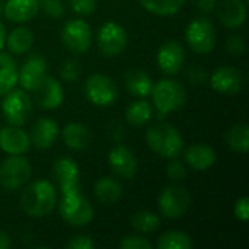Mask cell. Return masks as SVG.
Returning <instances> with one entry per match:
<instances>
[{
    "label": "cell",
    "mask_w": 249,
    "mask_h": 249,
    "mask_svg": "<svg viewBox=\"0 0 249 249\" xmlns=\"http://www.w3.org/2000/svg\"><path fill=\"white\" fill-rule=\"evenodd\" d=\"M159 249H190L193 248V241L190 235L181 231H169L163 233L158 241Z\"/></svg>",
    "instance_id": "1f68e13d"
},
{
    "label": "cell",
    "mask_w": 249,
    "mask_h": 249,
    "mask_svg": "<svg viewBox=\"0 0 249 249\" xmlns=\"http://www.w3.org/2000/svg\"><path fill=\"white\" fill-rule=\"evenodd\" d=\"M225 48L232 55H242L245 53V50H247V42H245L244 36L232 35V36L228 38V41L225 44Z\"/></svg>",
    "instance_id": "d590c367"
},
{
    "label": "cell",
    "mask_w": 249,
    "mask_h": 249,
    "mask_svg": "<svg viewBox=\"0 0 249 249\" xmlns=\"http://www.w3.org/2000/svg\"><path fill=\"white\" fill-rule=\"evenodd\" d=\"M32 92L35 95L36 104L44 109H55L63 104L64 99V92L60 82L47 74L42 77V80L35 86Z\"/></svg>",
    "instance_id": "9a60e30c"
},
{
    "label": "cell",
    "mask_w": 249,
    "mask_h": 249,
    "mask_svg": "<svg viewBox=\"0 0 249 249\" xmlns=\"http://www.w3.org/2000/svg\"><path fill=\"white\" fill-rule=\"evenodd\" d=\"M80 74V66L77 60L69 58L63 63L61 69H60V76L63 77V80L66 82H74L79 79Z\"/></svg>",
    "instance_id": "836d02e7"
},
{
    "label": "cell",
    "mask_w": 249,
    "mask_h": 249,
    "mask_svg": "<svg viewBox=\"0 0 249 249\" xmlns=\"http://www.w3.org/2000/svg\"><path fill=\"white\" fill-rule=\"evenodd\" d=\"M39 10L38 0H7L4 3V12L7 20L15 23H23L36 16Z\"/></svg>",
    "instance_id": "7402d4cb"
},
{
    "label": "cell",
    "mask_w": 249,
    "mask_h": 249,
    "mask_svg": "<svg viewBox=\"0 0 249 249\" xmlns=\"http://www.w3.org/2000/svg\"><path fill=\"white\" fill-rule=\"evenodd\" d=\"M18 83V67L15 60L4 53H0V95H6Z\"/></svg>",
    "instance_id": "4316f807"
},
{
    "label": "cell",
    "mask_w": 249,
    "mask_h": 249,
    "mask_svg": "<svg viewBox=\"0 0 249 249\" xmlns=\"http://www.w3.org/2000/svg\"><path fill=\"white\" fill-rule=\"evenodd\" d=\"M160 213L168 219L182 217L191 207V196L185 187L169 185L166 187L158 200Z\"/></svg>",
    "instance_id": "ba28073f"
},
{
    "label": "cell",
    "mask_w": 249,
    "mask_h": 249,
    "mask_svg": "<svg viewBox=\"0 0 249 249\" xmlns=\"http://www.w3.org/2000/svg\"><path fill=\"white\" fill-rule=\"evenodd\" d=\"M124 82H125V88L127 90L137 98H146L152 93L153 89V80L150 79V76L142 70V69H131L125 73L124 76Z\"/></svg>",
    "instance_id": "cb8c5ba5"
},
{
    "label": "cell",
    "mask_w": 249,
    "mask_h": 249,
    "mask_svg": "<svg viewBox=\"0 0 249 249\" xmlns=\"http://www.w3.org/2000/svg\"><path fill=\"white\" fill-rule=\"evenodd\" d=\"M152 99L159 118H163L184 107L187 102L185 88L174 79H162L152 89Z\"/></svg>",
    "instance_id": "7a4b0ae2"
},
{
    "label": "cell",
    "mask_w": 249,
    "mask_h": 249,
    "mask_svg": "<svg viewBox=\"0 0 249 249\" xmlns=\"http://www.w3.org/2000/svg\"><path fill=\"white\" fill-rule=\"evenodd\" d=\"M58 212L66 223L76 228L86 226L93 219V207L90 201L80 193V190L61 194Z\"/></svg>",
    "instance_id": "277c9868"
},
{
    "label": "cell",
    "mask_w": 249,
    "mask_h": 249,
    "mask_svg": "<svg viewBox=\"0 0 249 249\" xmlns=\"http://www.w3.org/2000/svg\"><path fill=\"white\" fill-rule=\"evenodd\" d=\"M4 42H6V28H4V25L0 22V50L4 47Z\"/></svg>",
    "instance_id": "ee69618b"
},
{
    "label": "cell",
    "mask_w": 249,
    "mask_h": 249,
    "mask_svg": "<svg viewBox=\"0 0 249 249\" xmlns=\"http://www.w3.org/2000/svg\"><path fill=\"white\" fill-rule=\"evenodd\" d=\"M139 1L147 12L159 16L175 15L185 4V0H139Z\"/></svg>",
    "instance_id": "4dcf8cb0"
},
{
    "label": "cell",
    "mask_w": 249,
    "mask_h": 249,
    "mask_svg": "<svg viewBox=\"0 0 249 249\" xmlns=\"http://www.w3.org/2000/svg\"><path fill=\"white\" fill-rule=\"evenodd\" d=\"M31 163L22 155H10L0 165V185L7 191L25 187L31 179Z\"/></svg>",
    "instance_id": "5b68a950"
},
{
    "label": "cell",
    "mask_w": 249,
    "mask_h": 249,
    "mask_svg": "<svg viewBox=\"0 0 249 249\" xmlns=\"http://www.w3.org/2000/svg\"><path fill=\"white\" fill-rule=\"evenodd\" d=\"M185 77L190 83L193 85H200L203 82H206L207 79V71L203 66L200 64H191L188 66V69L185 70Z\"/></svg>",
    "instance_id": "8d00e7d4"
},
{
    "label": "cell",
    "mask_w": 249,
    "mask_h": 249,
    "mask_svg": "<svg viewBox=\"0 0 249 249\" xmlns=\"http://www.w3.org/2000/svg\"><path fill=\"white\" fill-rule=\"evenodd\" d=\"M108 163L112 172L120 178L130 179L137 172V159L134 153L123 144H117L109 150Z\"/></svg>",
    "instance_id": "e0dca14e"
},
{
    "label": "cell",
    "mask_w": 249,
    "mask_h": 249,
    "mask_svg": "<svg viewBox=\"0 0 249 249\" xmlns=\"http://www.w3.org/2000/svg\"><path fill=\"white\" fill-rule=\"evenodd\" d=\"M98 48L107 57L120 55L128 42L125 29L117 22H105L96 34Z\"/></svg>",
    "instance_id": "8fae6325"
},
{
    "label": "cell",
    "mask_w": 249,
    "mask_h": 249,
    "mask_svg": "<svg viewBox=\"0 0 249 249\" xmlns=\"http://www.w3.org/2000/svg\"><path fill=\"white\" fill-rule=\"evenodd\" d=\"M185 39L194 53L209 54L216 47V29L207 18H196L187 25Z\"/></svg>",
    "instance_id": "8992f818"
},
{
    "label": "cell",
    "mask_w": 249,
    "mask_h": 249,
    "mask_svg": "<svg viewBox=\"0 0 249 249\" xmlns=\"http://www.w3.org/2000/svg\"><path fill=\"white\" fill-rule=\"evenodd\" d=\"M216 7L220 23L229 29H236L247 20V3L244 0H222Z\"/></svg>",
    "instance_id": "ffe728a7"
},
{
    "label": "cell",
    "mask_w": 249,
    "mask_h": 249,
    "mask_svg": "<svg viewBox=\"0 0 249 249\" xmlns=\"http://www.w3.org/2000/svg\"><path fill=\"white\" fill-rule=\"evenodd\" d=\"M39 7L51 18L58 19L64 15V6L61 0H38Z\"/></svg>",
    "instance_id": "e575fe53"
},
{
    "label": "cell",
    "mask_w": 249,
    "mask_h": 249,
    "mask_svg": "<svg viewBox=\"0 0 249 249\" xmlns=\"http://www.w3.org/2000/svg\"><path fill=\"white\" fill-rule=\"evenodd\" d=\"M184 158H185V162L194 171L204 172V171L210 169L214 165V162H216V152L209 144L196 143V144H191L185 150Z\"/></svg>",
    "instance_id": "44dd1931"
},
{
    "label": "cell",
    "mask_w": 249,
    "mask_h": 249,
    "mask_svg": "<svg viewBox=\"0 0 249 249\" xmlns=\"http://www.w3.org/2000/svg\"><path fill=\"white\" fill-rule=\"evenodd\" d=\"M185 57L187 55L184 47L177 41H166L159 47L156 53L158 66L168 76H174L181 71L185 63Z\"/></svg>",
    "instance_id": "4fadbf2b"
},
{
    "label": "cell",
    "mask_w": 249,
    "mask_h": 249,
    "mask_svg": "<svg viewBox=\"0 0 249 249\" xmlns=\"http://www.w3.org/2000/svg\"><path fill=\"white\" fill-rule=\"evenodd\" d=\"M63 44L74 54H83L92 44L90 25L83 19H70L61 29Z\"/></svg>",
    "instance_id": "30bf717a"
},
{
    "label": "cell",
    "mask_w": 249,
    "mask_h": 249,
    "mask_svg": "<svg viewBox=\"0 0 249 249\" xmlns=\"http://www.w3.org/2000/svg\"><path fill=\"white\" fill-rule=\"evenodd\" d=\"M153 117V108L146 99H137L131 102L125 109V120L134 127L147 124Z\"/></svg>",
    "instance_id": "83f0119b"
},
{
    "label": "cell",
    "mask_w": 249,
    "mask_h": 249,
    "mask_svg": "<svg viewBox=\"0 0 249 249\" xmlns=\"http://www.w3.org/2000/svg\"><path fill=\"white\" fill-rule=\"evenodd\" d=\"M34 44V34L26 26L15 28L9 36H6V45L13 54H25L31 50Z\"/></svg>",
    "instance_id": "484cf974"
},
{
    "label": "cell",
    "mask_w": 249,
    "mask_h": 249,
    "mask_svg": "<svg viewBox=\"0 0 249 249\" xmlns=\"http://www.w3.org/2000/svg\"><path fill=\"white\" fill-rule=\"evenodd\" d=\"M53 175L61 194L80 190V171L71 158H57L53 163Z\"/></svg>",
    "instance_id": "7c38bea8"
},
{
    "label": "cell",
    "mask_w": 249,
    "mask_h": 249,
    "mask_svg": "<svg viewBox=\"0 0 249 249\" xmlns=\"http://www.w3.org/2000/svg\"><path fill=\"white\" fill-rule=\"evenodd\" d=\"M118 247L121 249H152V244L143 236H125Z\"/></svg>",
    "instance_id": "74e56055"
},
{
    "label": "cell",
    "mask_w": 249,
    "mask_h": 249,
    "mask_svg": "<svg viewBox=\"0 0 249 249\" xmlns=\"http://www.w3.org/2000/svg\"><path fill=\"white\" fill-rule=\"evenodd\" d=\"M146 142L149 147L165 159L178 158L184 147V139L181 133L171 124H156L146 133Z\"/></svg>",
    "instance_id": "3957f363"
},
{
    "label": "cell",
    "mask_w": 249,
    "mask_h": 249,
    "mask_svg": "<svg viewBox=\"0 0 249 249\" xmlns=\"http://www.w3.org/2000/svg\"><path fill=\"white\" fill-rule=\"evenodd\" d=\"M12 245V239L9 236V233L0 231V249H9Z\"/></svg>",
    "instance_id": "7bdbcfd3"
},
{
    "label": "cell",
    "mask_w": 249,
    "mask_h": 249,
    "mask_svg": "<svg viewBox=\"0 0 249 249\" xmlns=\"http://www.w3.org/2000/svg\"><path fill=\"white\" fill-rule=\"evenodd\" d=\"M29 136L18 125H9L0 130V149L7 155H23L29 150Z\"/></svg>",
    "instance_id": "ac0fdd59"
},
{
    "label": "cell",
    "mask_w": 249,
    "mask_h": 249,
    "mask_svg": "<svg viewBox=\"0 0 249 249\" xmlns=\"http://www.w3.org/2000/svg\"><path fill=\"white\" fill-rule=\"evenodd\" d=\"M225 142L233 152L247 153L249 149V130L244 123L233 124L225 134Z\"/></svg>",
    "instance_id": "f1b7e54d"
},
{
    "label": "cell",
    "mask_w": 249,
    "mask_h": 249,
    "mask_svg": "<svg viewBox=\"0 0 249 249\" xmlns=\"http://www.w3.org/2000/svg\"><path fill=\"white\" fill-rule=\"evenodd\" d=\"M70 9L77 15H90L96 10V0H70Z\"/></svg>",
    "instance_id": "f35d334b"
},
{
    "label": "cell",
    "mask_w": 249,
    "mask_h": 249,
    "mask_svg": "<svg viewBox=\"0 0 249 249\" xmlns=\"http://www.w3.org/2000/svg\"><path fill=\"white\" fill-rule=\"evenodd\" d=\"M194 6L201 13H212L217 6V0H194Z\"/></svg>",
    "instance_id": "b9f144b4"
},
{
    "label": "cell",
    "mask_w": 249,
    "mask_h": 249,
    "mask_svg": "<svg viewBox=\"0 0 249 249\" xmlns=\"http://www.w3.org/2000/svg\"><path fill=\"white\" fill-rule=\"evenodd\" d=\"M130 223L134 231L144 235V233L155 232L160 225V219L150 210H139L131 216Z\"/></svg>",
    "instance_id": "f546056e"
},
{
    "label": "cell",
    "mask_w": 249,
    "mask_h": 249,
    "mask_svg": "<svg viewBox=\"0 0 249 249\" xmlns=\"http://www.w3.org/2000/svg\"><path fill=\"white\" fill-rule=\"evenodd\" d=\"M210 86L219 93L233 95L242 90L244 76L236 67L220 66L210 74Z\"/></svg>",
    "instance_id": "5bb4252c"
},
{
    "label": "cell",
    "mask_w": 249,
    "mask_h": 249,
    "mask_svg": "<svg viewBox=\"0 0 249 249\" xmlns=\"http://www.w3.org/2000/svg\"><path fill=\"white\" fill-rule=\"evenodd\" d=\"M85 96L96 107H108L118 99V86L109 76L93 73L85 82Z\"/></svg>",
    "instance_id": "52a82bcc"
},
{
    "label": "cell",
    "mask_w": 249,
    "mask_h": 249,
    "mask_svg": "<svg viewBox=\"0 0 249 249\" xmlns=\"http://www.w3.org/2000/svg\"><path fill=\"white\" fill-rule=\"evenodd\" d=\"M233 214L238 220L241 222H247L249 219V198L248 197H242L235 203L233 207Z\"/></svg>",
    "instance_id": "60d3db41"
},
{
    "label": "cell",
    "mask_w": 249,
    "mask_h": 249,
    "mask_svg": "<svg viewBox=\"0 0 249 249\" xmlns=\"http://www.w3.org/2000/svg\"><path fill=\"white\" fill-rule=\"evenodd\" d=\"M3 12H4V1L0 0V18L3 16Z\"/></svg>",
    "instance_id": "f6af8a7d"
},
{
    "label": "cell",
    "mask_w": 249,
    "mask_h": 249,
    "mask_svg": "<svg viewBox=\"0 0 249 249\" xmlns=\"http://www.w3.org/2000/svg\"><path fill=\"white\" fill-rule=\"evenodd\" d=\"M45 73H47L45 58L39 54H32L25 60L20 71H18V82L23 90L32 92L35 86L42 80Z\"/></svg>",
    "instance_id": "2e32d148"
},
{
    "label": "cell",
    "mask_w": 249,
    "mask_h": 249,
    "mask_svg": "<svg viewBox=\"0 0 249 249\" xmlns=\"http://www.w3.org/2000/svg\"><path fill=\"white\" fill-rule=\"evenodd\" d=\"M166 175L169 177L171 181L181 182L187 177V168H185V165L181 160H178L177 158H174V159H171V162L166 166Z\"/></svg>",
    "instance_id": "d6a6232c"
},
{
    "label": "cell",
    "mask_w": 249,
    "mask_h": 249,
    "mask_svg": "<svg viewBox=\"0 0 249 249\" xmlns=\"http://www.w3.org/2000/svg\"><path fill=\"white\" fill-rule=\"evenodd\" d=\"M67 249H93L95 244L92 241L90 236L88 235H77L69 239V242L66 244Z\"/></svg>",
    "instance_id": "ab89813d"
},
{
    "label": "cell",
    "mask_w": 249,
    "mask_h": 249,
    "mask_svg": "<svg viewBox=\"0 0 249 249\" xmlns=\"http://www.w3.org/2000/svg\"><path fill=\"white\" fill-rule=\"evenodd\" d=\"M58 125L54 120L51 118H39L36 120L32 127H31V133H29V140L31 143L39 149V150H45L50 149L57 137H58Z\"/></svg>",
    "instance_id": "d6986e66"
},
{
    "label": "cell",
    "mask_w": 249,
    "mask_h": 249,
    "mask_svg": "<svg viewBox=\"0 0 249 249\" xmlns=\"http://www.w3.org/2000/svg\"><path fill=\"white\" fill-rule=\"evenodd\" d=\"M57 203V193L50 181L38 179L31 182L20 196L22 210L34 219L48 216Z\"/></svg>",
    "instance_id": "6da1fadb"
},
{
    "label": "cell",
    "mask_w": 249,
    "mask_h": 249,
    "mask_svg": "<svg viewBox=\"0 0 249 249\" xmlns=\"http://www.w3.org/2000/svg\"><path fill=\"white\" fill-rule=\"evenodd\" d=\"M1 109L10 125L20 127L28 121L32 112V101L23 89H12L6 93Z\"/></svg>",
    "instance_id": "9c48e42d"
},
{
    "label": "cell",
    "mask_w": 249,
    "mask_h": 249,
    "mask_svg": "<svg viewBox=\"0 0 249 249\" xmlns=\"http://www.w3.org/2000/svg\"><path fill=\"white\" fill-rule=\"evenodd\" d=\"M63 142L64 144L74 152H83L90 146L92 133L88 127L79 123H69L63 128Z\"/></svg>",
    "instance_id": "603a6c76"
},
{
    "label": "cell",
    "mask_w": 249,
    "mask_h": 249,
    "mask_svg": "<svg viewBox=\"0 0 249 249\" xmlns=\"http://www.w3.org/2000/svg\"><path fill=\"white\" fill-rule=\"evenodd\" d=\"M93 193L102 204H114L123 197V185L111 177H104L95 182Z\"/></svg>",
    "instance_id": "d4e9b609"
}]
</instances>
